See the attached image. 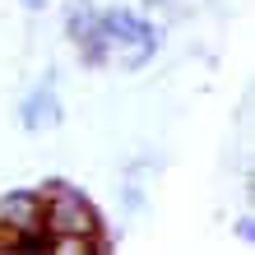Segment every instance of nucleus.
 I'll return each mask as SVG.
<instances>
[{"mask_svg": "<svg viewBox=\"0 0 255 255\" xmlns=\"http://www.w3.org/2000/svg\"><path fill=\"white\" fill-rule=\"evenodd\" d=\"M37 190H42V228H47L51 237H84V242L107 246V237H102V214H98V204L88 200L79 186L51 176V181H42Z\"/></svg>", "mask_w": 255, "mask_h": 255, "instance_id": "f257e3e1", "label": "nucleus"}, {"mask_svg": "<svg viewBox=\"0 0 255 255\" xmlns=\"http://www.w3.org/2000/svg\"><path fill=\"white\" fill-rule=\"evenodd\" d=\"M98 28H102V37L112 42V51H121V70L148 65V61H153V51H158V42H162L158 28L148 23L139 9H126V5L98 9Z\"/></svg>", "mask_w": 255, "mask_h": 255, "instance_id": "f03ea898", "label": "nucleus"}, {"mask_svg": "<svg viewBox=\"0 0 255 255\" xmlns=\"http://www.w3.org/2000/svg\"><path fill=\"white\" fill-rule=\"evenodd\" d=\"M61 121H65V107H61V98H56L51 79H42L37 88L23 93V102H19V126L23 130H56Z\"/></svg>", "mask_w": 255, "mask_h": 255, "instance_id": "7ed1b4c3", "label": "nucleus"}, {"mask_svg": "<svg viewBox=\"0 0 255 255\" xmlns=\"http://www.w3.org/2000/svg\"><path fill=\"white\" fill-rule=\"evenodd\" d=\"M0 223L9 228H42V190L37 186H19V190H5L0 195Z\"/></svg>", "mask_w": 255, "mask_h": 255, "instance_id": "20e7f679", "label": "nucleus"}, {"mask_svg": "<svg viewBox=\"0 0 255 255\" xmlns=\"http://www.w3.org/2000/svg\"><path fill=\"white\" fill-rule=\"evenodd\" d=\"M98 33V5L93 0H74V5L65 9V37L79 47V42H88Z\"/></svg>", "mask_w": 255, "mask_h": 255, "instance_id": "39448f33", "label": "nucleus"}, {"mask_svg": "<svg viewBox=\"0 0 255 255\" xmlns=\"http://www.w3.org/2000/svg\"><path fill=\"white\" fill-rule=\"evenodd\" d=\"M79 56H84V65H88V70H102V65L112 61V42L102 37V28H98L88 42H79Z\"/></svg>", "mask_w": 255, "mask_h": 255, "instance_id": "423d86ee", "label": "nucleus"}, {"mask_svg": "<svg viewBox=\"0 0 255 255\" xmlns=\"http://www.w3.org/2000/svg\"><path fill=\"white\" fill-rule=\"evenodd\" d=\"M237 237H246V242H251V237H255V223H251V218H242V223H237Z\"/></svg>", "mask_w": 255, "mask_h": 255, "instance_id": "0eeeda50", "label": "nucleus"}, {"mask_svg": "<svg viewBox=\"0 0 255 255\" xmlns=\"http://www.w3.org/2000/svg\"><path fill=\"white\" fill-rule=\"evenodd\" d=\"M19 5H23V9H33V14H37L42 5H47V0H19Z\"/></svg>", "mask_w": 255, "mask_h": 255, "instance_id": "6e6552de", "label": "nucleus"}, {"mask_svg": "<svg viewBox=\"0 0 255 255\" xmlns=\"http://www.w3.org/2000/svg\"><path fill=\"white\" fill-rule=\"evenodd\" d=\"M144 5H148V9H158V5H167V0H144Z\"/></svg>", "mask_w": 255, "mask_h": 255, "instance_id": "1a4fd4ad", "label": "nucleus"}]
</instances>
